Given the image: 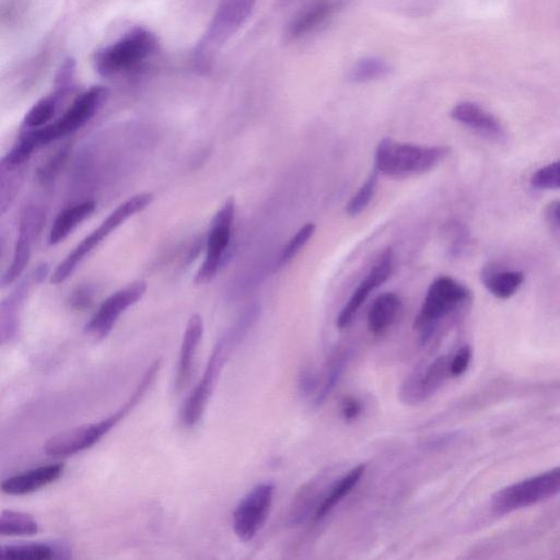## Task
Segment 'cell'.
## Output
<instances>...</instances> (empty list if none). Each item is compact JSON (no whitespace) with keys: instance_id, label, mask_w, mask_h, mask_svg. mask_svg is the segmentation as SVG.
Returning <instances> with one entry per match:
<instances>
[{"instance_id":"1","label":"cell","mask_w":560,"mask_h":560,"mask_svg":"<svg viewBox=\"0 0 560 560\" xmlns=\"http://www.w3.org/2000/svg\"><path fill=\"white\" fill-rule=\"evenodd\" d=\"M259 314L260 307L258 305L250 306L217 341L213 353L208 359L204 375L181 407L180 418L185 427H194L201 422L221 372H223L233 350L240 345L243 338L247 336L256 320H258Z\"/></svg>"},{"instance_id":"2","label":"cell","mask_w":560,"mask_h":560,"mask_svg":"<svg viewBox=\"0 0 560 560\" xmlns=\"http://www.w3.org/2000/svg\"><path fill=\"white\" fill-rule=\"evenodd\" d=\"M161 366L162 359L159 358L148 367L130 398L127 399L119 410H116L107 418L101 419L98 423L69 429L64 431V433L51 437L45 442L44 453L54 458L70 457V455H75L95 446L96 443L104 436H107L114 427L118 426L143 401L147 392L153 387Z\"/></svg>"},{"instance_id":"3","label":"cell","mask_w":560,"mask_h":560,"mask_svg":"<svg viewBox=\"0 0 560 560\" xmlns=\"http://www.w3.org/2000/svg\"><path fill=\"white\" fill-rule=\"evenodd\" d=\"M107 98L108 90L100 86L81 93L60 119L37 130L25 131L16 144L19 153L31 158L40 148L74 134L97 114Z\"/></svg>"},{"instance_id":"4","label":"cell","mask_w":560,"mask_h":560,"mask_svg":"<svg viewBox=\"0 0 560 560\" xmlns=\"http://www.w3.org/2000/svg\"><path fill=\"white\" fill-rule=\"evenodd\" d=\"M449 153L446 146H420L384 138L376 150L375 169L385 177L410 178L435 169Z\"/></svg>"},{"instance_id":"5","label":"cell","mask_w":560,"mask_h":560,"mask_svg":"<svg viewBox=\"0 0 560 560\" xmlns=\"http://www.w3.org/2000/svg\"><path fill=\"white\" fill-rule=\"evenodd\" d=\"M157 46L154 33L144 28H135L100 49L93 58V65L103 77L119 76L148 61L156 53Z\"/></svg>"},{"instance_id":"6","label":"cell","mask_w":560,"mask_h":560,"mask_svg":"<svg viewBox=\"0 0 560 560\" xmlns=\"http://www.w3.org/2000/svg\"><path fill=\"white\" fill-rule=\"evenodd\" d=\"M256 0H219L215 15L194 50L195 64L204 69L216 53L248 21Z\"/></svg>"},{"instance_id":"7","label":"cell","mask_w":560,"mask_h":560,"mask_svg":"<svg viewBox=\"0 0 560 560\" xmlns=\"http://www.w3.org/2000/svg\"><path fill=\"white\" fill-rule=\"evenodd\" d=\"M468 288L451 277L442 276L430 285L422 308L415 319L414 328L419 332L420 341L427 343L435 334L441 320L445 319L469 302Z\"/></svg>"},{"instance_id":"8","label":"cell","mask_w":560,"mask_h":560,"mask_svg":"<svg viewBox=\"0 0 560 560\" xmlns=\"http://www.w3.org/2000/svg\"><path fill=\"white\" fill-rule=\"evenodd\" d=\"M151 193L138 194L121 204L108 216L95 231L83 240L67 258L57 266L52 275L51 282L55 285L62 284L72 276L78 265L83 262L93 249H96L103 239L108 238L112 232L122 226L128 218L143 212L154 202Z\"/></svg>"},{"instance_id":"9","label":"cell","mask_w":560,"mask_h":560,"mask_svg":"<svg viewBox=\"0 0 560 560\" xmlns=\"http://www.w3.org/2000/svg\"><path fill=\"white\" fill-rule=\"evenodd\" d=\"M560 493V466L513 484L493 498V508L501 515L540 504Z\"/></svg>"},{"instance_id":"10","label":"cell","mask_w":560,"mask_h":560,"mask_svg":"<svg viewBox=\"0 0 560 560\" xmlns=\"http://www.w3.org/2000/svg\"><path fill=\"white\" fill-rule=\"evenodd\" d=\"M236 216V202L229 198L215 215L210 225L206 256L195 278L197 285H205L216 277L220 268L226 263L232 237V226Z\"/></svg>"},{"instance_id":"11","label":"cell","mask_w":560,"mask_h":560,"mask_svg":"<svg viewBox=\"0 0 560 560\" xmlns=\"http://www.w3.org/2000/svg\"><path fill=\"white\" fill-rule=\"evenodd\" d=\"M275 487L264 483L245 495L233 512V531L242 542H251L263 529L273 504Z\"/></svg>"},{"instance_id":"12","label":"cell","mask_w":560,"mask_h":560,"mask_svg":"<svg viewBox=\"0 0 560 560\" xmlns=\"http://www.w3.org/2000/svg\"><path fill=\"white\" fill-rule=\"evenodd\" d=\"M146 290L147 284L143 280H138V282L116 291L105 299L97 312L92 315L85 332L98 341L104 340L112 332L121 315L128 308L136 305L144 297Z\"/></svg>"},{"instance_id":"13","label":"cell","mask_w":560,"mask_h":560,"mask_svg":"<svg viewBox=\"0 0 560 560\" xmlns=\"http://www.w3.org/2000/svg\"><path fill=\"white\" fill-rule=\"evenodd\" d=\"M450 359L449 356H441L426 368L415 370L402 384L401 401L407 405H418L431 398L451 376Z\"/></svg>"},{"instance_id":"14","label":"cell","mask_w":560,"mask_h":560,"mask_svg":"<svg viewBox=\"0 0 560 560\" xmlns=\"http://www.w3.org/2000/svg\"><path fill=\"white\" fill-rule=\"evenodd\" d=\"M44 221L45 214L43 210L38 207H29L26 209V212L22 214L19 238L16 242L13 262H11L3 275V287L15 283L23 272L26 271L31 259L33 239L39 235Z\"/></svg>"},{"instance_id":"15","label":"cell","mask_w":560,"mask_h":560,"mask_svg":"<svg viewBox=\"0 0 560 560\" xmlns=\"http://www.w3.org/2000/svg\"><path fill=\"white\" fill-rule=\"evenodd\" d=\"M394 266L393 250H385L378 262L371 268L363 282L354 291L345 307L338 315L336 324L340 329H346L353 322L361 306L364 305L373 290L382 286L390 278Z\"/></svg>"},{"instance_id":"16","label":"cell","mask_w":560,"mask_h":560,"mask_svg":"<svg viewBox=\"0 0 560 560\" xmlns=\"http://www.w3.org/2000/svg\"><path fill=\"white\" fill-rule=\"evenodd\" d=\"M49 272L50 266L48 264L39 265L3 301L2 309H0V338H2L3 344L10 342L16 336L19 326V313L32 286L42 283Z\"/></svg>"},{"instance_id":"17","label":"cell","mask_w":560,"mask_h":560,"mask_svg":"<svg viewBox=\"0 0 560 560\" xmlns=\"http://www.w3.org/2000/svg\"><path fill=\"white\" fill-rule=\"evenodd\" d=\"M451 116L454 121L470 128L476 134L493 142H503L506 132L494 115L486 112L480 105L462 102L453 108Z\"/></svg>"},{"instance_id":"18","label":"cell","mask_w":560,"mask_h":560,"mask_svg":"<svg viewBox=\"0 0 560 560\" xmlns=\"http://www.w3.org/2000/svg\"><path fill=\"white\" fill-rule=\"evenodd\" d=\"M65 471L63 463L40 466L7 478L2 483L3 493L10 496H25L49 486L60 478Z\"/></svg>"},{"instance_id":"19","label":"cell","mask_w":560,"mask_h":560,"mask_svg":"<svg viewBox=\"0 0 560 560\" xmlns=\"http://www.w3.org/2000/svg\"><path fill=\"white\" fill-rule=\"evenodd\" d=\"M204 334V322L200 314H194L186 325L180 350L175 390L182 391L191 380L197 349Z\"/></svg>"},{"instance_id":"20","label":"cell","mask_w":560,"mask_h":560,"mask_svg":"<svg viewBox=\"0 0 560 560\" xmlns=\"http://www.w3.org/2000/svg\"><path fill=\"white\" fill-rule=\"evenodd\" d=\"M340 8L338 0H315L309 7L291 20L286 30V38L296 41L319 29Z\"/></svg>"},{"instance_id":"21","label":"cell","mask_w":560,"mask_h":560,"mask_svg":"<svg viewBox=\"0 0 560 560\" xmlns=\"http://www.w3.org/2000/svg\"><path fill=\"white\" fill-rule=\"evenodd\" d=\"M402 310L401 298L394 293L380 295L368 313V330L372 335L381 336L387 333L396 320H398Z\"/></svg>"},{"instance_id":"22","label":"cell","mask_w":560,"mask_h":560,"mask_svg":"<svg viewBox=\"0 0 560 560\" xmlns=\"http://www.w3.org/2000/svg\"><path fill=\"white\" fill-rule=\"evenodd\" d=\"M365 472L366 465L360 464L336 481L328 490V493L323 496L321 503L317 510H315V519L322 520L330 515L332 510L340 505L344 498L352 494Z\"/></svg>"},{"instance_id":"23","label":"cell","mask_w":560,"mask_h":560,"mask_svg":"<svg viewBox=\"0 0 560 560\" xmlns=\"http://www.w3.org/2000/svg\"><path fill=\"white\" fill-rule=\"evenodd\" d=\"M72 86L56 85L52 95L39 100L33 105L23 120L22 128L25 131L37 130L51 124L58 111L62 100L68 95Z\"/></svg>"},{"instance_id":"24","label":"cell","mask_w":560,"mask_h":560,"mask_svg":"<svg viewBox=\"0 0 560 560\" xmlns=\"http://www.w3.org/2000/svg\"><path fill=\"white\" fill-rule=\"evenodd\" d=\"M96 203L87 201L66 208L58 214L49 235V244L56 245L63 242L84 220L95 212Z\"/></svg>"},{"instance_id":"25","label":"cell","mask_w":560,"mask_h":560,"mask_svg":"<svg viewBox=\"0 0 560 560\" xmlns=\"http://www.w3.org/2000/svg\"><path fill=\"white\" fill-rule=\"evenodd\" d=\"M2 555L16 560H49L69 557V550L65 545L50 543H27L3 545Z\"/></svg>"},{"instance_id":"26","label":"cell","mask_w":560,"mask_h":560,"mask_svg":"<svg viewBox=\"0 0 560 560\" xmlns=\"http://www.w3.org/2000/svg\"><path fill=\"white\" fill-rule=\"evenodd\" d=\"M483 283L490 294L505 300L517 294L524 283V274L518 271L484 272Z\"/></svg>"},{"instance_id":"27","label":"cell","mask_w":560,"mask_h":560,"mask_svg":"<svg viewBox=\"0 0 560 560\" xmlns=\"http://www.w3.org/2000/svg\"><path fill=\"white\" fill-rule=\"evenodd\" d=\"M40 525L29 513L4 510L0 517V534L3 536H32L38 534Z\"/></svg>"},{"instance_id":"28","label":"cell","mask_w":560,"mask_h":560,"mask_svg":"<svg viewBox=\"0 0 560 560\" xmlns=\"http://www.w3.org/2000/svg\"><path fill=\"white\" fill-rule=\"evenodd\" d=\"M390 72V65L381 58L366 57L350 69L348 78L353 83L364 84L387 77Z\"/></svg>"},{"instance_id":"29","label":"cell","mask_w":560,"mask_h":560,"mask_svg":"<svg viewBox=\"0 0 560 560\" xmlns=\"http://www.w3.org/2000/svg\"><path fill=\"white\" fill-rule=\"evenodd\" d=\"M349 357V350H344V352L336 355V357L332 360L328 375H326L323 383V387L317 394V398H315V406L322 405L334 391L338 381L342 378L347 367Z\"/></svg>"},{"instance_id":"30","label":"cell","mask_w":560,"mask_h":560,"mask_svg":"<svg viewBox=\"0 0 560 560\" xmlns=\"http://www.w3.org/2000/svg\"><path fill=\"white\" fill-rule=\"evenodd\" d=\"M378 174V171L375 169L359 191L352 197V200L349 201L346 207V212L349 216H358L368 207L377 190Z\"/></svg>"},{"instance_id":"31","label":"cell","mask_w":560,"mask_h":560,"mask_svg":"<svg viewBox=\"0 0 560 560\" xmlns=\"http://www.w3.org/2000/svg\"><path fill=\"white\" fill-rule=\"evenodd\" d=\"M315 230H317V227H315L314 224L309 223L303 226L287 243L282 254H280L278 265L283 266L293 261L297 254L305 248V245L313 237Z\"/></svg>"},{"instance_id":"32","label":"cell","mask_w":560,"mask_h":560,"mask_svg":"<svg viewBox=\"0 0 560 560\" xmlns=\"http://www.w3.org/2000/svg\"><path fill=\"white\" fill-rule=\"evenodd\" d=\"M531 184L538 190H560V160L536 171L532 175Z\"/></svg>"},{"instance_id":"33","label":"cell","mask_w":560,"mask_h":560,"mask_svg":"<svg viewBox=\"0 0 560 560\" xmlns=\"http://www.w3.org/2000/svg\"><path fill=\"white\" fill-rule=\"evenodd\" d=\"M472 359V350L464 346L450 359V373L452 377H460L468 370Z\"/></svg>"},{"instance_id":"34","label":"cell","mask_w":560,"mask_h":560,"mask_svg":"<svg viewBox=\"0 0 560 560\" xmlns=\"http://www.w3.org/2000/svg\"><path fill=\"white\" fill-rule=\"evenodd\" d=\"M298 385L303 396H310L318 389L317 373L310 366L302 367L299 373Z\"/></svg>"},{"instance_id":"35","label":"cell","mask_w":560,"mask_h":560,"mask_svg":"<svg viewBox=\"0 0 560 560\" xmlns=\"http://www.w3.org/2000/svg\"><path fill=\"white\" fill-rule=\"evenodd\" d=\"M67 155L68 149L64 148L58 151L54 157L46 162L39 173L41 181H51L55 177L56 173L60 171Z\"/></svg>"},{"instance_id":"36","label":"cell","mask_w":560,"mask_h":560,"mask_svg":"<svg viewBox=\"0 0 560 560\" xmlns=\"http://www.w3.org/2000/svg\"><path fill=\"white\" fill-rule=\"evenodd\" d=\"M363 410V404L358 399L353 398V396H348L343 401L342 416L346 422H354L363 413Z\"/></svg>"},{"instance_id":"37","label":"cell","mask_w":560,"mask_h":560,"mask_svg":"<svg viewBox=\"0 0 560 560\" xmlns=\"http://www.w3.org/2000/svg\"><path fill=\"white\" fill-rule=\"evenodd\" d=\"M91 301V294L88 289H79L72 298V305L77 309L86 308Z\"/></svg>"},{"instance_id":"38","label":"cell","mask_w":560,"mask_h":560,"mask_svg":"<svg viewBox=\"0 0 560 560\" xmlns=\"http://www.w3.org/2000/svg\"><path fill=\"white\" fill-rule=\"evenodd\" d=\"M550 215L555 221H557L558 224H560V201L551 204Z\"/></svg>"}]
</instances>
